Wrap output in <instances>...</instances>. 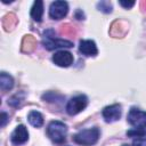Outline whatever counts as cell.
<instances>
[{"mask_svg":"<svg viewBox=\"0 0 146 146\" xmlns=\"http://www.w3.org/2000/svg\"><path fill=\"white\" fill-rule=\"evenodd\" d=\"M97 8L98 10L103 11V13H111L112 11V5L110 1H100L97 3Z\"/></svg>","mask_w":146,"mask_h":146,"instance_id":"e0dca14e","label":"cell"},{"mask_svg":"<svg viewBox=\"0 0 146 146\" xmlns=\"http://www.w3.org/2000/svg\"><path fill=\"white\" fill-rule=\"evenodd\" d=\"M128 29H129V25L124 21H115L111 26L110 33L114 38H122L128 32Z\"/></svg>","mask_w":146,"mask_h":146,"instance_id":"30bf717a","label":"cell"},{"mask_svg":"<svg viewBox=\"0 0 146 146\" xmlns=\"http://www.w3.org/2000/svg\"><path fill=\"white\" fill-rule=\"evenodd\" d=\"M52 62L60 66V67H67L73 63V55L70 51L66 50H59L54 54L52 56Z\"/></svg>","mask_w":146,"mask_h":146,"instance_id":"ba28073f","label":"cell"},{"mask_svg":"<svg viewBox=\"0 0 146 146\" xmlns=\"http://www.w3.org/2000/svg\"><path fill=\"white\" fill-rule=\"evenodd\" d=\"M132 146H146V138L138 137L137 139H133Z\"/></svg>","mask_w":146,"mask_h":146,"instance_id":"ffe728a7","label":"cell"},{"mask_svg":"<svg viewBox=\"0 0 146 146\" xmlns=\"http://www.w3.org/2000/svg\"><path fill=\"white\" fill-rule=\"evenodd\" d=\"M42 44L48 50H54V49H57V48H71V47H73L72 41L55 38V32L51 29L46 30L43 32Z\"/></svg>","mask_w":146,"mask_h":146,"instance_id":"6da1fadb","label":"cell"},{"mask_svg":"<svg viewBox=\"0 0 146 146\" xmlns=\"http://www.w3.org/2000/svg\"><path fill=\"white\" fill-rule=\"evenodd\" d=\"M103 117L106 122L111 123V122H114L116 120L120 119L121 116V105L119 104H113V105H110V106H106L103 112Z\"/></svg>","mask_w":146,"mask_h":146,"instance_id":"52a82bcc","label":"cell"},{"mask_svg":"<svg viewBox=\"0 0 146 146\" xmlns=\"http://www.w3.org/2000/svg\"><path fill=\"white\" fill-rule=\"evenodd\" d=\"M16 24H17V18H16L15 14H8L2 19V26L6 31L11 30Z\"/></svg>","mask_w":146,"mask_h":146,"instance_id":"2e32d148","label":"cell"},{"mask_svg":"<svg viewBox=\"0 0 146 146\" xmlns=\"http://www.w3.org/2000/svg\"><path fill=\"white\" fill-rule=\"evenodd\" d=\"M128 136L130 137H143V136H146V130L145 129H139V128H136L135 130H129L127 132Z\"/></svg>","mask_w":146,"mask_h":146,"instance_id":"ac0fdd59","label":"cell"},{"mask_svg":"<svg viewBox=\"0 0 146 146\" xmlns=\"http://www.w3.org/2000/svg\"><path fill=\"white\" fill-rule=\"evenodd\" d=\"M36 48V40L33 35H25L22 42V50L24 52H31Z\"/></svg>","mask_w":146,"mask_h":146,"instance_id":"4fadbf2b","label":"cell"},{"mask_svg":"<svg viewBox=\"0 0 146 146\" xmlns=\"http://www.w3.org/2000/svg\"><path fill=\"white\" fill-rule=\"evenodd\" d=\"M120 5L124 8H131L132 6H135V1H120Z\"/></svg>","mask_w":146,"mask_h":146,"instance_id":"44dd1931","label":"cell"},{"mask_svg":"<svg viewBox=\"0 0 146 146\" xmlns=\"http://www.w3.org/2000/svg\"><path fill=\"white\" fill-rule=\"evenodd\" d=\"M68 11V5L65 1H55L50 5L49 16L52 19H62Z\"/></svg>","mask_w":146,"mask_h":146,"instance_id":"8992f818","label":"cell"},{"mask_svg":"<svg viewBox=\"0 0 146 146\" xmlns=\"http://www.w3.org/2000/svg\"><path fill=\"white\" fill-rule=\"evenodd\" d=\"M42 14H43V2L41 0L34 1L33 6L31 8V17L35 22H40L42 18Z\"/></svg>","mask_w":146,"mask_h":146,"instance_id":"7c38bea8","label":"cell"},{"mask_svg":"<svg viewBox=\"0 0 146 146\" xmlns=\"http://www.w3.org/2000/svg\"><path fill=\"white\" fill-rule=\"evenodd\" d=\"M99 133H100L99 129L96 127L90 128V129H84L75 133L73 136V140L74 143L82 145V146H92L97 143L99 138Z\"/></svg>","mask_w":146,"mask_h":146,"instance_id":"7a4b0ae2","label":"cell"},{"mask_svg":"<svg viewBox=\"0 0 146 146\" xmlns=\"http://www.w3.org/2000/svg\"><path fill=\"white\" fill-rule=\"evenodd\" d=\"M27 119H29L30 124H32V125L35 127V128H40V127L43 124V116H42V114H41L40 112H38V111H31V112L29 113Z\"/></svg>","mask_w":146,"mask_h":146,"instance_id":"9a60e30c","label":"cell"},{"mask_svg":"<svg viewBox=\"0 0 146 146\" xmlns=\"http://www.w3.org/2000/svg\"><path fill=\"white\" fill-rule=\"evenodd\" d=\"M27 139H29V132H27V129L25 128V125H23V124L17 125L10 137V140L14 145H22L25 141H27Z\"/></svg>","mask_w":146,"mask_h":146,"instance_id":"9c48e42d","label":"cell"},{"mask_svg":"<svg viewBox=\"0 0 146 146\" xmlns=\"http://www.w3.org/2000/svg\"><path fill=\"white\" fill-rule=\"evenodd\" d=\"M67 133V127L65 123L60 121H51L48 124L47 128V135L48 137L56 144H62L66 139Z\"/></svg>","mask_w":146,"mask_h":146,"instance_id":"3957f363","label":"cell"},{"mask_svg":"<svg viewBox=\"0 0 146 146\" xmlns=\"http://www.w3.org/2000/svg\"><path fill=\"white\" fill-rule=\"evenodd\" d=\"M128 122L135 128L144 129L146 127V112L132 107L128 114Z\"/></svg>","mask_w":146,"mask_h":146,"instance_id":"5b68a950","label":"cell"},{"mask_svg":"<svg viewBox=\"0 0 146 146\" xmlns=\"http://www.w3.org/2000/svg\"><path fill=\"white\" fill-rule=\"evenodd\" d=\"M8 121V116H7V114L5 113V112H2L1 113V127H5V124H6V122Z\"/></svg>","mask_w":146,"mask_h":146,"instance_id":"7402d4cb","label":"cell"},{"mask_svg":"<svg viewBox=\"0 0 146 146\" xmlns=\"http://www.w3.org/2000/svg\"><path fill=\"white\" fill-rule=\"evenodd\" d=\"M88 104V98L84 95H78L71 98L66 104V112L70 115H75L83 111Z\"/></svg>","mask_w":146,"mask_h":146,"instance_id":"277c9868","label":"cell"},{"mask_svg":"<svg viewBox=\"0 0 146 146\" xmlns=\"http://www.w3.org/2000/svg\"><path fill=\"white\" fill-rule=\"evenodd\" d=\"M60 32H62V34H72V33H74V29L70 24H65V25L60 26Z\"/></svg>","mask_w":146,"mask_h":146,"instance_id":"d6986e66","label":"cell"},{"mask_svg":"<svg viewBox=\"0 0 146 146\" xmlns=\"http://www.w3.org/2000/svg\"><path fill=\"white\" fill-rule=\"evenodd\" d=\"M79 50L86 56H96L98 54L97 46L92 40H81L79 43Z\"/></svg>","mask_w":146,"mask_h":146,"instance_id":"8fae6325","label":"cell"},{"mask_svg":"<svg viewBox=\"0 0 146 146\" xmlns=\"http://www.w3.org/2000/svg\"><path fill=\"white\" fill-rule=\"evenodd\" d=\"M13 87H14V79L9 74L2 72L0 74V88H1V90L7 91V90H10Z\"/></svg>","mask_w":146,"mask_h":146,"instance_id":"5bb4252c","label":"cell"},{"mask_svg":"<svg viewBox=\"0 0 146 146\" xmlns=\"http://www.w3.org/2000/svg\"><path fill=\"white\" fill-rule=\"evenodd\" d=\"M122 146H129V145H127V144H124V145H122Z\"/></svg>","mask_w":146,"mask_h":146,"instance_id":"603a6c76","label":"cell"}]
</instances>
